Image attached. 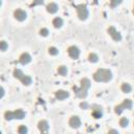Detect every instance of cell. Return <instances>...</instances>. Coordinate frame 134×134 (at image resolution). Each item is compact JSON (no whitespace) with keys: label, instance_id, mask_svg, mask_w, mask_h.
I'll use <instances>...</instances> for the list:
<instances>
[{"label":"cell","instance_id":"6da1fadb","mask_svg":"<svg viewBox=\"0 0 134 134\" xmlns=\"http://www.w3.org/2000/svg\"><path fill=\"white\" fill-rule=\"evenodd\" d=\"M93 79L96 82H109L112 79V73L108 69H98L94 74Z\"/></svg>","mask_w":134,"mask_h":134},{"label":"cell","instance_id":"7a4b0ae2","mask_svg":"<svg viewBox=\"0 0 134 134\" xmlns=\"http://www.w3.org/2000/svg\"><path fill=\"white\" fill-rule=\"evenodd\" d=\"M90 88V81L88 79H83L82 82H81V88L77 89L74 87V93L77 97H81V98H84L86 95H87V91L88 89Z\"/></svg>","mask_w":134,"mask_h":134},{"label":"cell","instance_id":"3957f363","mask_svg":"<svg viewBox=\"0 0 134 134\" xmlns=\"http://www.w3.org/2000/svg\"><path fill=\"white\" fill-rule=\"evenodd\" d=\"M14 76H15L16 79L20 80V81L22 82V84H24V85H26V86H28V85L31 84V77L28 76V75H25L20 69H16V70L14 71Z\"/></svg>","mask_w":134,"mask_h":134},{"label":"cell","instance_id":"277c9868","mask_svg":"<svg viewBox=\"0 0 134 134\" xmlns=\"http://www.w3.org/2000/svg\"><path fill=\"white\" fill-rule=\"evenodd\" d=\"M4 117H5L6 120H10V119H14V118H16V119H22V118L25 117V112L22 111V110H17L15 112L7 111V112H5Z\"/></svg>","mask_w":134,"mask_h":134},{"label":"cell","instance_id":"5b68a950","mask_svg":"<svg viewBox=\"0 0 134 134\" xmlns=\"http://www.w3.org/2000/svg\"><path fill=\"white\" fill-rule=\"evenodd\" d=\"M133 106V103L131 99H125L122 102V104H120L119 106H116L115 107V113L117 114H120L125 109H131Z\"/></svg>","mask_w":134,"mask_h":134},{"label":"cell","instance_id":"8992f818","mask_svg":"<svg viewBox=\"0 0 134 134\" xmlns=\"http://www.w3.org/2000/svg\"><path fill=\"white\" fill-rule=\"evenodd\" d=\"M75 9H76V13H77V17L81 20H85L88 17V9H87L86 5L80 4V5L75 6Z\"/></svg>","mask_w":134,"mask_h":134},{"label":"cell","instance_id":"52a82bcc","mask_svg":"<svg viewBox=\"0 0 134 134\" xmlns=\"http://www.w3.org/2000/svg\"><path fill=\"white\" fill-rule=\"evenodd\" d=\"M108 34L112 37V39H113L114 41H120V40H121V36H120V34H119L113 26H111V27L108 28Z\"/></svg>","mask_w":134,"mask_h":134},{"label":"cell","instance_id":"ba28073f","mask_svg":"<svg viewBox=\"0 0 134 134\" xmlns=\"http://www.w3.org/2000/svg\"><path fill=\"white\" fill-rule=\"evenodd\" d=\"M68 53H69L70 58L75 60V59H77L80 57V49L76 46H70L68 48Z\"/></svg>","mask_w":134,"mask_h":134},{"label":"cell","instance_id":"9c48e42d","mask_svg":"<svg viewBox=\"0 0 134 134\" xmlns=\"http://www.w3.org/2000/svg\"><path fill=\"white\" fill-rule=\"evenodd\" d=\"M14 16H15V18H16L17 20H19V21H24V20L26 19V16H27V15H26V13H25L23 9L18 8V9L15 10Z\"/></svg>","mask_w":134,"mask_h":134},{"label":"cell","instance_id":"30bf717a","mask_svg":"<svg viewBox=\"0 0 134 134\" xmlns=\"http://www.w3.org/2000/svg\"><path fill=\"white\" fill-rule=\"evenodd\" d=\"M69 126L72 128H79L81 126V119L77 116H72L69 119Z\"/></svg>","mask_w":134,"mask_h":134},{"label":"cell","instance_id":"8fae6325","mask_svg":"<svg viewBox=\"0 0 134 134\" xmlns=\"http://www.w3.org/2000/svg\"><path fill=\"white\" fill-rule=\"evenodd\" d=\"M19 61H20V63H21V64L26 65V64H28V63L31 61V57H30L27 52H25V53H22V54H21V57H20Z\"/></svg>","mask_w":134,"mask_h":134},{"label":"cell","instance_id":"7c38bea8","mask_svg":"<svg viewBox=\"0 0 134 134\" xmlns=\"http://www.w3.org/2000/svg\"><path fill=\"white\" fill-rule=\"evenodd\" d=\"M68 96H69V93H68L67 91L59 90V91H57V92H55V97H57L58 99H60V100L65 99V98H67Z\"/></svg>","mask_w":134,"mask_h":134},{"label":"cell","instance_id":"4fadbf2b","mask_svg":"<svg viewBox=\"0 0 134 134\" xmlns=\"http://www.w3.org/2000/svg\"><path fill=\"white\" fill-rule=\"evenodd\" d=\"M38 128L41 132H47L49 129V126H48V122L46 120H41L38 124Z\"/></svg>","mask_w":134,"mask_h":134},{"label":"cell","instance_id":"5bb4252c","mask_svg":"<svg viewBox=\"0 0 134 134\" xmlns=\"http://www.w3.org/2000/svg\"><path fill=\"white\" fill-rule=\"evenodd\" d=\"M58 5L55 4V3H53V2H51V3H49L47 6H46V9H47V12L48 13H50V14H54V13H57L58 12Z\"/></svg>","mask_w":134,"mask_h":134},{"label":"cell","instance_id":"9a60e30c","mask_svg":"<svg viewBox=\"0 0 134 134\" xmlns=\"http://www.w3.org/2000/svg\"><path fill=\"white\" fill-rule=\"evenodd\" d=\"M52 24H53V26L55 27V28H60L62 25H63V20L61 19V18H54L53 19V21H52Z\"/></svg>","mask_w":134,"mask_h":134},{"label":"cell","instance_id":"2e32d148","mask_svg":"<svg viewBox=\"0 0 134 134\" xmlns=\"http://www.w3.org/2000/svg\"><path fill=\"white\" fill-rule=\"evenodd\" d=\"M121 90H122L125 93H130V92L132 91V87H131V85H130V84L125 83V84H122V85H121Z\"/></svg>","mask_w":134,"mask_h":134},{"label":"cell","instance_id":"e0dca14e","mask_svg":"<svg viewBox=\"0 0 134 134\" xmlns=\"http://www.w3.org/2000/svg\"><path fill=\"white\" fill-rule=\"evenodd\" d=\"M92 115H93L94 118H99V117L103 116V112H102V110L99 108L98 109H94L93 112H92Z\"/></svg>","mask_w":134,"mask_h":134},{"label":"cell","instance_id":"ac0fdd59","mask_svg":"<svg viewBox=\"0 0 134 134\" xmlns=\"http://www.w3.org/2000/svg\"><path fill=\"white\" fill-rule=\"evenodd\" d=\"M58 72H59L60 75H66V74H67V67H65V66H60V67L58 68Z\"/></svg>","mask_w":134,"mask_h":134},{"label":"cell","instance_id":"d6986e66","mask_svg":"<svg viewBox=\"0 0 134 134\" xmlns=\"http://www.w3.org/2000/svg\"><path fill=\"white\" fill-rule=\"evenodd\" d=\"M128 124H129V119H128V118H126V117L120 118V120H119V126H120V127L125 128V127L128 126Z\"/></svg>","mask_w":134,"mask_h":134},{"label":"cell","instance_id":"ffe728a7","mask_svg":"<svg viewBox=\"0 0 134 134\" xmlns=\"http://www.w3.org/2000/svg\"><path fill=\"white\" fill-rule=\"evenodd\" d=\"M89 61L92 62V63H95V62L98 61V57L95 53H90L89 54Z\"/></svg>","mask_w":134,"mask_h":134},{"label":"cell","instance_id":"44dd1931","mask_svg":"<svg viewBox=\"0 0 134 134\" xmlns=\"http://www.w3.org/2000/svg\"><path fill=\"white\" fill-rule=\"evenodd\" d=\"M48 52H49L50 54H52V55H57V54L59 53V50H58L55 47H49Z\"/></svg>","mask_w":134,"mask_h":134},{"label":"cell","instance_id":"7402d4cb","mask_svg":"<svg viewBox=\"0 0 134 134\" xmlns=\"http://www.w3.org/2000/svg\"><path fill=\"white\" fill-rule=\"evenodd\" d=\"M7 49V43L5 41H0V50L4 51Z\"/></svg>","mask_w":134,"mask_h":134},{"label":"cell","instance_id":"603a6c76","mask_svg":"<svg viewBox=\"0 0 134 134\" xmlns=\"http://www.w3.org/2000/svg\"><path fill=\"white\" fill-rule=\"evenodd\" d=\"M18 132H19L20 134H25V133L27 132V128H26L25 126H20L19 129H18Z\"/></svg>","mask_w":134,"mask_h":134},{"label":"cell","instance_id":"cb8c5ba5","mask_svg":"<svg viewBox=\"0 0 134 134\" xmlns=\"http://www.w3.org/2000/svg\"><path fill=\"white\" fill-rule=\"evenodd\" d=\"M110 2H111V7H115L121 2V0H110Z\"/></svg>","mask_w":134,"mask_h":134},{"label":"cell","instance_id":"d4e9b609","mask_svg":"<svg viewBox=\"0 0 134 134\" xmlns=\"http://www.w3.org/2000/svg\"><path fill=\"white\" fill-rule=\"evenodd\" d=\"M48 34H49V31H48V29H47V28H42V29L40 30V35H41V36H43V37H46Z\"/></svg>","mask_w":134,"mask_h":134},{"label":"cell","instance_id":"484cf974","mask_svg":"<svg viewBox=\"0 0 134 134\" xmlns=\"http://www.w3.org/2000/svg\"><path fill=\"white\" fill-rule=\"evenodd\" d=\"M44 3V0H34V3L31 4V6H35V5H41Z\"/></svg>","mask_w":134,"mask_h":134},{"label":"cell","instance_id":"4316f807","mask_svg":"<svg viewBox=\"0 0 134 134\" xmlns=\"http://www.w3.org/2000/svg\"><path fill=\"white\" fill-rule=\"evenodd\" d=\"M80 106H81V108H82V109H87V108H88V104H87L86 102L81 103V104H80Z\"/></svg>","mask_w":134,"mask_h":134},{"label":"cell","instance_id":"83f0119b","mask_svg":"<svg viewBox=\"0 0 134 134\" xmlns=\"http://www.w3.org/2000/svg\"><path fill=\"white\" fill-rule=\"evenodd\" d=\"M3 95H4V89L2 87H0V98L3 97Z\"/></svg>","mask_w":134,"mask_h":134},{"label":"cell","instance_id":"f1b7e54d","mask_svg":"<svg viewBox=\"0 0 134 134\" xmlns=\"http://www.w3.org/2000/svg\"><path fill=\"white\" fill-rule=\"evenodd\" d=\"M109 133H118V131H116V130H110Z\"/></svg>","mask_w":134,"mask_h":134},{"label":"cell","instance_id":"f546056e","mask_svg":"<svg viewBox=\"0 0 134 134\" xmlns=\"http://www.w3.org/2000/svg\"><path fill=\"white\" fill-rule=\"evenodd\" d=\"M0 5H1V0H0Z\"/></svg>","mask_w":134,"mask_h":134}]
</instances>
